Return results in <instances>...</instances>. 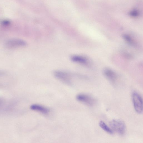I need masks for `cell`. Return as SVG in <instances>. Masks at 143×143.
<instances>
[{
  "mask_svg": "<svg viewBox=\"0 0 143 143\" xmlns=\"http://www.w3.org/2000/svg\"><path fill=\"white\" fill-rule=\"evenodd\" d=\"M110 125L112 129L120 135H123L125 131L126 127L124 122L118 119H113L110 121Z\"/></svg>",
  "mask_w": 143,
  "mask_h": 143,
  "instance_id": "cell-1",
  "label": "cell"
},
{
  "mask_svg": "<svg viewBox=\"0 0 143 143\" xmlns=\"http://www.w3.org/2000/svg\"><path fill=\"white\" fill-rule=\"evenodd\" d=\"M132 99L135 111L139 114H141L143 110L142 98L138 93L134 92L132 94Z\"/></svg>",
  "mask_w": 143,
  "mask_h": 143,
  "instance_id": "cell-2",
  "label": "cell"
},
{
  "mask_svg": "<svg viewBox=\"0 0 143 143\" xmlns=\"http://www.w3.org/2000/svg\"><path fill=\"white\" fill-rule=\"evenodd\" d=\"M54 74L56 78L62 81L67 84H71L72 77L69 73L63 71H56L54 72Z\"/></svg>",
  "mask_w": 143,
  "mask_h": 143,
  "instance_id": "cell-3",
  "label": "cell"
},
{
  "mask_svg": "<svg viewBox=\"0 0 143 143\" xmlns=\"http://www.w3.org/2000/svg\"><path fill=\"white\" fill-rule=\"evenodd\" d=\"M27 43L24 40L19 38H14L10 39L6 41V47L9 49H15L25 46Z\"/></svg>",
  "mask_w": 143,
  "mask_h": 143,
  "instance_id": "cell-4",
  "label": "cell"
},
{
  "mask_svg": "<svg viewBox=\"0 0 143 143\" xmlns=\"http://www.w3.org/2000/svg\"><path fill=\"white\" fill-rule=\"evenodd\" d=\"M76 98L78 101L83 103L89 106H93L96 102L95 99L94 98L86 94H80L77 95Z\"/></svg>",
  "mask_w": 143,
  "mask_h": 143,
  "instance_id": "cell-5",
  "label": "cell"
},
{
  "mask_svg": "<svg viewBox=\"0 0 143 143\" xmlns=\"http://www.w3.org/2000/svg\"><path fill=\"white\" fill-rule=\"evenodd\" d=\"M103 75L110 81L112 82L116 81L117 78V76L114 71L108 68H105L103 71Z\"/></svg>",
  "mask_w": 143,
  "mask_h": 143,
  "instance_id": "cell-6",
  "label": "cell"
},
{
  "mask_svg": "<svg viewBox=\"0 0 143 143\" xmlns=\"http://www.w3.org/2000/svg\"><path fill=\"white\" fill-rule=\"evenodd\" d=\"M31 110L36 111L43 114H46L49 112V110L47 107L38 104H33L30 107Z\"/></svg>",
  "mask_w": 143,
  "mask_h": 143,
  "instance_id": "cell-7",
  "label": "cell"
},
{
  "mask_svg": "<svg viewBox=\"0 0 143 143\" xmlns=\"http://www.w3.org/2000/svg\"><path fill=\"white\" fill-rule=\"evenodd\" d=\"M71 60L75 63L86 65L88 63V60L85 57L82 56L74 55L71 57Z\"/></svg>",
  "mask_w": 143,
  "mask_h": 143,
  "instance_id": "cell-8",
  "label": "cell"
},
{
  "mask_svg": "<svg viewBox=\"0 0 143 143\" xmlns=\"http://www.w3.org/2000/svg\"><path fill=\"white\" fill-rule=\"evenodd\" d=\"M99 126L103 130L109 134H112L113 133V131L104 122L101 121L99 123Z\"/></svg>",
  "mask_w": 143,
  "mask_h": 143,
  "instance_id": "cell-9",
  "label": "cell"
},
{
  "mask_svg": "<svg viewBox=\"0 0 143 143\" xmlns=\"http://www.w3.org/2000/svg\"><path fill=\"white\" fill-rule=\"evenodd\" d=\"M10 21V20L8 19H4L1 21V23L3 26H9L11 24Z\"/></svg>",
  "mask_w": 143,
  "mask_h": 143,
  "instance_id": "cell-10",
  "label": "cell"
},
{
  "mask_svg": "<svg viewBox=\"0 0 143 143\" xmlns=\"http://www.w3.org/2000/svg\"><path fill=\"white\" fill-rule=\"evenodd\" d=\"M123 37L126 41L130 44H133V42L130 36L128 35L124 34L123 35Z\"/></svg>",
  "mask_w": 143,
  "mask_h": 143,
  "instance_id": "cell-11",
  "label": "cell"
},
{
  "mask_svg": "<svg viewBox=\"0 0 143 143\" xmlns=\"http://www.w3.org/2000/svg\"><path fill=\"white\" fill-rule=\"evenodd\" d=\"M130 14L132 16L136 17L138 16L139 15V13L137 10H134L130 12Z\"/></svg>",
  "mask_w": 143,
  "mask_h": 143,
  "instance_id": "cell-12",
  "label": "cell"
},
{
  "mask_svg": "<svg viewBox=\"0 0 143 143\" xmlns=\"http://www.w3.org/2000/svg\"></svg>",
  "mask_w": 143,
  "mask_h": 143,
  "instance_id": "cell-13",
  "label": "cell"
}]
</instances>
